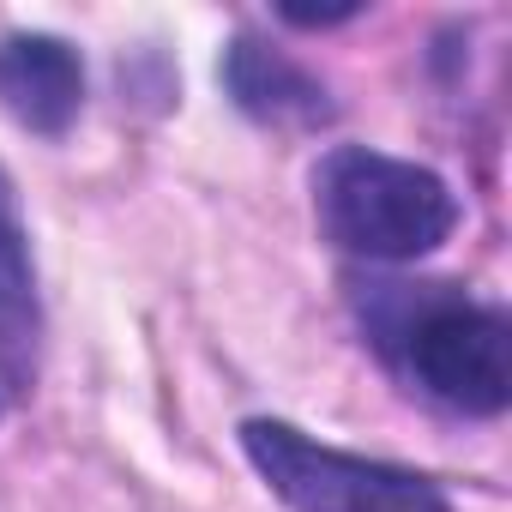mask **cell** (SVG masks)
<instances>
[{
    "label": "cell",
    "instance_id": "6da1fadb",
    "mask_svg": "<svg viewBox=\"0 0 512 512\" xmlns=\"http://www.w3.org/2000/svg\"><path fill=\"white\" fill-rule=\"evenodd\" d=\"M374 356L434 410L488 422L512 404V326L458 284L362 278L350 290Z\"/></svg>",
    "mask_w": 512,
    "mask_h": 512
},
{
    "label": "cell",
    "instance_id": "7a4b0ae2",
    "mask_svg": "<svg viewBox=\"0 0 512 512\" xmlns=\"http://www.w3.org/2000/svg\"><path fill=\"white\" fill-rule=\"evenodd\" d=\"M314 217L326 241L362 266H416L458 229V193L428 163L332 145L314 163Z\"/></svg>",
    "mask_w": 512,
    "mask_h": 512
},
{
    "label": "cell",
    "instance_id": "3957f363",
    "mask_svg": "<svg viewBox=\"0 0 512 512\" xmlns=\"http://www.w3.org/2000/svg\"><path fill=\"white\" fill-rule=\"evenodd\" d=\"M241 452L290 512H452L434 476L326 446L272 416L241 422Z\"/></svg>",
    "mask_w": 512,
    "mask_h": 512
},
{
    "label": "cell",
    "instance_id": "277c9868",
    "mask_svg": "<svg viewBox=\"0 0 512 512\" xmlns=\"http://www.w3.org/2000/svg\"><path fill=\"white\" fill-rule=\"evenodd\" d=\"M43 368V296L31 266V229L19 217L13 175L0 169V422H7Z\"/></svg>",
    "mask_w": 512,
    "mask_h": 512
},
{
    "label": "cell",
    "instance_id": "5b68a950",
    "mask_svg": "<svg viewBox=\"0 0 512 512\" xmlns=\"http://www.w3.org/2000/svg\"><path fill=\"white\" fill-rule=\"evenodd\" d=\"M0 109L37 139H61L85 109L79 49L49 31H7L0 37Z\"/></svg>",
    "mask_w": 512,
    "mask_h": 512
},
{
    "label": "cell",
    "instance_id": "8992f818",
    "mask_svg": "<svg viewBox=\"0 0 512 512\" xmlns=\"http://www.w3.org/2000/svg\"><path fill=\"white\" fill-rule=\"evenodd\" d=\"M223 91L247 121L278 127V133H320L338 121L332 91L302 61H290L284 49H272L260 37H235L223 49Z\"/></svg>",
    "mask_w": 512,
    "mask_h": 512
},
{
    "label": "cell",
    "instance_id": "52a82bcc",
    "mask_svg": "<svg viewBox=\"0 0 512 512\" xmlns=\"http://www.w3.org/2000/svg\"><path fill=\"white\" fill-rule=\"evenodd\" d=\"M362 7H320V13H302V7H278V19L284 25H302V31H326V25H344V19H356Z\"/></svg>",
    "mask_w": 512,
    "mask_h": 512
}]
</instances>
